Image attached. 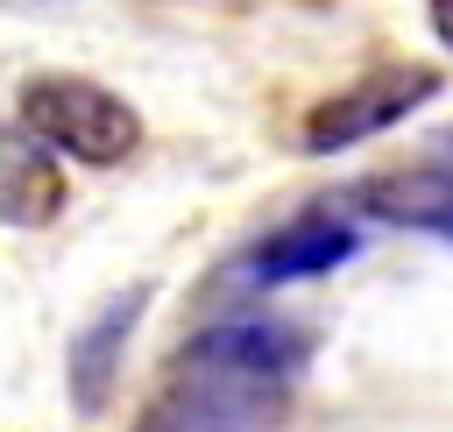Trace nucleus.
Masks as SVG:
<instances>
[{"label": "nucleus", "mask_w": 453, "mask_h": 432, "mask_svg": "<svg viewBox=\"0 0 453 432\" xmlns=\"http://www.w3.org/2000/svg\"><path fill=\"white\" fill-rule=\"evenodd\" d=\"M297 368H304V340H297L290 326H269V319H226V326H205V333L177 354L170 390L234 404V411H248V418L269 425V418L283 411V390H290Z\"/></svg>", "instance_id": "f257e3e1"}, {"label": "nucleus", "mask_w": 453, "mask_h": 432, "mask_svg": "<svg viewBox=\"0 0 453 432\" xmlns=\"http://www.w3.org/2000/svg\"><path fill=\"white\" fill-rule=\"evenodd\" d=\"M354 212H368L382 227H418V234H446L453 241V170H439V163L375 170L354 191Z\"/></svg>", "instance_id": "39448f33"}, {"label": "nucleus", "mask_w": 453, "mask_h": 432, "mask_svg": "<svg viewBox=\"0 0 453 432\" xmlns=\"http://www.w3.org/2000/svg\"><path fill=\"white\" fill-rule=\"evenodd\" d=\"M64 205V177L50 163V142H35L28 127L7 135V227H50Z\"/></svg>", "instance_id": "0eeeda50"}, {"label": "nucleus", "mask_w": 453, "mask_h": 432, "mask_svg": "<svg viewBox=\"0 0 453 432\" xmlns=\"http://www.w3.org/2000/svg\"><path fill=\"white\" fill-rule=\"evenodd\" d=\"M142 305H149V290L134 283V290H120L113 305H99V319L71 340V404H78V411H106V397H113V368H120V347H127Z\"/></svg>", "instance_id": "423d86ee"}, {"label": "nucleus", "mask_w": 453, "mask_h": 432, "mask_svg": "<svg viewBox=\"0 0 453 432\" xmlns=\"http://www.w3.org/2000/svg\"><path fill=\"white\" fill-rule=\"evenodd\" d=\"M432 92H439V71H425V64H375L368 78L340 85L333 99H319V106L304 113V149H311V156L354 149V142L396 127V120H403L411 106H425Z\"/></svg>", "instance_id": "7ed1b4c3"}, {"label": "nucleus", "mask_w": 453, "mask_h": 432, "mask_svg": "<svg viewBox=\"0 0 453 432\" xmlns=\"http://www.w3.org/2000/svg\"><path fill=\"white\" fill-rule=\"evenodd\" d=\"M354 248H361V234H354L347 220H333V212H304V220L276 227V234L241 262V276H248V283H297V276H326V269H340Z\"/></svg>", "instance_id": "20e7f679"}, {"label": "nucleus", "mask_w": 453, "mask_h": 432, "mask_svg": "<svg viewBox=\"0 0 453 432\" xmlns=\"http://www.w3.org/2000/svg\"><path fill=\"white\" fill-rule=\"evenodd\" d=\"M446 149H453V142H446Z\"/></svg>", "instance_id": "1a4fd4ad"}, {"label": "nucleus", "mask_w": 453, "mask_h": 432, "mask_svg": "<svg viewBox=\"0 0 453 432\" xmlns=\"http://www.w3.org/2000/svg\"><path fill=\"white\" fill-rule=\"evenodd\" d=\"M425 7H432V28H439V42L453 50V0H425Z\"/></svg>", "instance_id": "6e6552de"}, {"label": "nucleus", "mask_w": 453, "mask_h": 432, "mask_svg": "<svg viewBox=\"0 0 453 432\" xmlns=\"http://www.w3.org/2000/svg\"><path fill=\"white\" fill-rule=\"evenodd\" d=\"M21 127L71 163H120L142 142L134 106L92 78H28L21 85Z\"/></svg>", "instance_id": "f03ea898"}]
</instances>
